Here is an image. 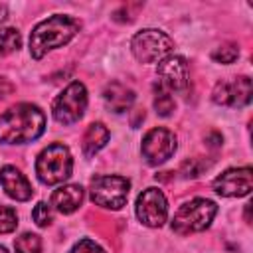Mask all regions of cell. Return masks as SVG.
<instances>
[{
    "label": "cell",
    "mask_w": 253,
    "mask_h": 253,
    "mask_svg": "<svg viewBox=\"0 0 253 253\" xmlns=\"http://www.w3.org/2000/svg\"><path fill=\"white\" fill-rule=\"evenodd\" d=\"M190 83V71L188 63L180 55H170L160 61L158 65V87L172 93V91H182Z\"/></svg>",
    "instance_id": "cell-12"
},
{
    "label": "cell",
    "mask_w": 253,
    "mask_h": 253,
    "mask_svg": "<svg viewBox=\"0 0 253 253\" xmlns=\"http://www.w3.org/2000/svg\"><path fill=\"white\" fill-rule=\"evenodd\" d=\"M253 188V170L249 166L229 168L213 180V190L225 198H241L247 196Z\"/></svg>",
    "instance_id": "cell-11"
},
{
    "label": "cell",
    "mask_w": 253,
    "mask_h": 253,
    "mask_svg": "<svg viewBox=\"0 0 253 253\" xmlns=\"http://www.w3.org/2000/svg\"><path fill=\"white\" fill-rule=\"evenodd\" d=\"M87 109V89L81 81L69 83L53 101V119L61 125H71L83 117Z\"/></svg>",
    "instance_id": "cell-7"
},
{
    "label": "cell",
    "mask_w": 253,
    "mask_h": 253,
    "mask_svg": "<svg viewBox=\"0 0 253 253\" xmlns=\"http://www.w3.org/2000/svg\"><path fill=\"white\" fill-rule=\"evenodd\" d=\"M154 109L160 117H168L172 111H174V99L170 97L168 91L164 89H156V97H154Z\"/></svg>",
    "instance_id": "cell-19"
},
{
    "label": "cell",
    "mask_w": 253,
    "mask_h": 253,
    "mask_svg": "<svg viewBox=\"0 0 253 253\" xmlns=\"http://www.w3.org/2000/svg\"><path fill=\"white\" fill-rule=\"evenodd\" d=\"M0 253H8V251H6V249H4L2 245H0Z\"/></svg>",
    "instance_id": "cell-27"
},
{
    "label": "cell",
    "mask_w": 253,
    "mask_h": 253,
    "mask_svg": "<svg viewBox=\"0 0 253 253\" xmlns=\"http://www.w3.org/2000/svg\"><path fill=\"white\" fill-rule=\"evenodd\" d=\"M215 211H217V206L211 200H206V198L190 200L184 206H180L178 211L174 213L172 229L180 235L204 231L206 227H210L211 219L215 217Z\"/></svg>",
    "instance_id": "cell-4"
},
{
    "label": "cell",
    "mask_w": 253,
    "mask_h": 253,
    "mask_svg": "<svg viewBox=\"0 0 253 253\" xmlns=\"http://www.w3.org/2000/svg\"><path fill=\"white\" fill-rule=\"evenodd\" d=\"M103 99H105V105L113 111V113H125L132 107L134 103V91L119 81H113L105 87L103 91Z\"/></svg>",
    "instance_id": "cell-15"
},
{
    "label": "cell",
    "mask_w": 253,
    "mask_h": 253,
    "mask_svg": "<svg viewBox=\"0 0 253 253\" xmlns=\"http://www.w3.org/2000/svg\"><path fill=\"white\" fill-rule=\"evenodd\" d=\"M109 128L103 125V123H91L83 134V140H81V148H83V154L89 158V156H95L109 140Z\"/></svg>",
    "instance_id": "cell-16"
},
{
    "label": "cell",
    "mask_w": 253,
    "mask_h": 253,
    "mask_svg": "<svg viewBox=\"0 0 253 253\" xmlns=\"http://www.w3.org/2000/svg\"><path fill=\"white\" fill-rule=\"evenodd\" d=\"M32 217H34V221H36L40 227H47V225L53 221L51 206H49V204H45V202L36 204V208H34V211H32Z\"/></svg>",
    "instance_id": "cell-22"
},
{
    "label": "cell",
    "mask_w": 253,
    "mask_h": 253,
    "mask_svg": "<svg viewBox=\"0 0 253 253\" xmlns=\"http://www.w3.org/2000/svg\"><path fill=\"white\" fill-rule=\"evenodd\" d=\"M136 217L148 227H160L168 217V202L158 188H146L136 198Z\"/></svg>",
    "instance_id": "cell-10"
},
{
    "label": "cell",
    "mask_w": 253,
    "mask_h": 253,
    "mask_svg": "<svg viewBox=\"0 0 253 253\" xmlns=\"http://www.w3.org/2000/svg\"><path fill=\"white\" fill-rule=\"evenodd\" d=\"M45 115L38 105L18 103L0 115V142L24 144L42 136Z\"/></svg>",
    "instance_id": "cell-1"
},
{
    "label": "cell",
    "mask_w": 253,
    "mask_h": 253,
    "mask_svg": "<svg viewBox=\"0 0 253 253\" xmlns=\"http://www.w3.org/2000/svg\"><path fill=\"white\" fill-rule=\"evenodd\" d=\"M69 253H105V249L101 245H97L95 241H91V239H81L79 243H75L71 247Z\"/></svg>",
    "instance_id": "cell-24"
},
{
    "label": "cell",
    "mask_w": 253,
    "mask_h": 253,
    "mask_svg": "<svg viewBox=\"0 0 253 253\" xmlns=\"http://www.w3.org/2000/svg\"><path fill=\"white\" fill-rule=\"evenodd\" d=\"M16 225H18V213L8 206H0V233H10L16 229Z\"/></svg>",
    "instance_id": "cell-21"
},
{
    "label": "cell",
    "mask_w": 253,
    "mask_h": 253,
    "mask_svg": "<svg viewBox=\"0 0 253 253\" xmlns=\"http://www.w3.org/2000/svg\"><path fill=\"white\" fill-rule=\"evenodd\" d=\"M130 182L123 176H97L91 180L89 194L91 200L109 210H121L126 204Z\"/></svg>",
    "instance_id": "cell-6"
},
{
    "label": "cell",
    "mask_w": 253,
    "mask_h": 253,
    "mask_svg": "<svg viewBox=\"0 0 253 253\" xmlns=\"http://www.w3.org/2000/svg\"><path fill=\"white\" fill-rule=\"evenodd\" d=\"M79 32V22L65 14H55L40 22L30 36V53L34 59H42L47 51L65 45Z\"/></svg>",
    "instance_id": "cell-2"
},
{
    "label": "cell",
    "mask_w": 253,
    "mask_h": 253,
    "mask_svg": "<svg viewBox=\"0 0 253 253\" xmlns=\"http://www.w3.org/2000/svg\"><path fill=\"white\" fill-rule=\"evenodd\" d=\"M14 91V87L4 79V77H0V97H6L8 93H12Z\"/></svg>",
    "instance_id": "cell-25"
},
{
    "label": "cell",
    "mask_w": 253,
    "mask_h": 253,
    "mask_svg": "<svg viewBox=\"0 0 253 253\" xmlns=\"http://www.w3.org/2000/svg\"><path fill=\"white\" fill-rule=\"evenodd\" d=\"M174 49V42L160 30L146 28L132 36L130 51L140 63H156L170 55Z\"/></svg>",
    "instance_id": "cell-5"
},
{
    "label": "cell",
    "mask_w": 253,
    "mask_h": 253,
    "mask_svg": "<svg viewBox=\"0 0 253 253\" xmlns=\"http://www.w3.org/2000/svg\"><path fill=\"white\" fill-rule=\"evenodd\" d=\"M251 95H253V85L251 79L245 75L217 81L211 91L213 103L223 107H245L251 103Z\"/></svg>",
    "instance_id": "cell-9"
},
{
    "label": "cell",
    "mask_w": 253,
    "mask_h": 253,
    "mask_svg": "<svg viewBox=\"0 0 253 253\" xmlns=\"http://www.w3.org/2000/svg\"><path fill=\"white\" fill-rule=\"evenodd\" d=\"M0 182H2V188L6 190V194L12 200L26 202V200H30L34 196L32 184L28 182V178L16 166H4L0 170Z\"/></svg>",
    "instance_id": "cell-13"
},
{
    "label": "cell",
    "mask_w": 253,
    "mask_h": 253,
    "mask_svg": "<svg viewBox=\"0 0 253 253\" xmlns=\"http://www.w3.org/2000/svg\"><path fill=\"white\" fill-rule=\"evenodd\" d=\"M208 162H204L202 158H192V160H188V162H184L182 164V168H180V174L184 176V178H198L204 170H208Z\"/></svg>",
    "instance_id": "cell-23"
},
{
    "label": "cell",
    "mask_w": 253,
    "mask_h": 253,
    "mask_svg": "<svg viewBox=\"0 0 253 253\" xmlns=\"http://www.w3.org/2000/svg\"><path fill=\"white\" fill-rule=\"evenodd\" d=\"M16 253H42V239L36 233H22L14 241Z\"/></svg>",
    "instance_id": "cell-18"
},
{
    "label": "cell",
    "mask_w": 253,
    "mask_h": 253,
    "mask_svg": "<svg viewBox=\"0 0 253 253\" xmlns=\"http://www.w3.org/2000/svg\"><path fill=\"white\" fill-rule=\"evenodd\" d=\"M237 55H239V49H237L235 43H223V45H219V47L211 53V57H213L217 63H233V61L237 59Z\"/></svg>",
    "instance_id": "cell-20"
},
{
    "label": "cell",
    "mask_w": 253,
    "mask_h": 253,
    "mask_svg": "<svg viewBox=\"0 0 253 253\" xmlns=\"http://www.w3.org/2000/svg\"><path fill=\"white\" fill-rule=\"evenodd\" d=\"M140 150L150 166H160L176 152V136L172 130L164 126H156L144 134Z\"/></svg>",
    "instance_id": "cell-8"
},
{
    "label": "cell",
    "mask_w": 253,
    "mask_h": 253,
    "mask_svg": "<svg viewBox=\"0 0 253 253\" xmlns=\"http://www.w3.org/2000/svg\"><path fill=\"white\" fill-rule=\"evenodd\" d=\"M6 14H8V12H6V6H0V22L6 20Z\"/></svg>",
    "instance_id": "cell-26"
},
{
    "label": "cell",
    "mask_w": 253,
    "mask_h": 253,
    "mask_svg": "<svg viewBox=\"0 0 253 253\" xmlns=\"http://www.w3.org/2000/svg\"><path fill=\"white\" fill-rule=\"evenodd\" d=\"M22 45V38L20 32L14 28H0V55L12 53L16 49H20Z\"/></svg>",
    "instance_id": "cell-17"
},
{
    "label": "cell",
    "mask_w": 253,
    "mask_h": 253,
    "mask_svg": "<svg viewBox=\"0 0 253 253\" xmlns=\"http://www.w3.org/2000/svg\"><path fill=\"white\" fill-rule=\"evenodd\" d=\"M73 170V158L67 146L63 144H49L47 148H43L36 160V174L40 178V182L53 186V184H61L71 176Z\"/></svg>",
    "instance_id": "cell-3"
},
{
    "label": "cell",
    "mask_w": 253,
    "mask_h": 253,
    "mask_svg": "<svg viewBox=\"0 0 253 253\" xmlns=\"http://www.w3.org/2000/svg\"><path fill=\"white\" fill-rule=\"evenodd\" d=\"M83 188L77 184H67V186H59L57 190H53L49 206H53L57 211L61 213H73L81 204H83Z\"/></svg>",
    "instance_id": "cell-14"
}]
</instances>
